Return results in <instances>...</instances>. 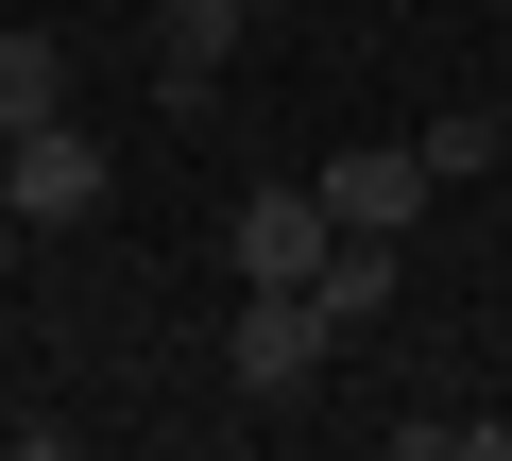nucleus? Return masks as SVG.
<instances>
[{
    "instance_id": "obj_7",
    "label": "nucleus",
    "mask_w": 512,
    "mask_h": 461,
    "mask_svg": "<svg viewBox=\"0 0 512 461\" xmlns=\"http://www.w3.org/2000/svg\"><path fill=\"white\" fill-rule=\"evenodd\" d=\"M376 308H393V240H342V257H325V325H342V342H359V325H376Z\"/></svg>"
},
{
    "instance_id": "obj_1",
    "label": "nucleus",
    "mask_w": 512,
    "mask_h": 461,
    "mask_svg": "<svg viewBox=\"0 0 512 461\" xmlns=\"http://www.w3.org/2000/svg\"><path fill=\"white\" fill-rule=\"evenodd\" d=\"M325 257H342L325 188H256V205L222 222V274H239V291H325Z\"/></svg>"
},
{
    "instance_id": "obj_10",
    "label": "nucleus",
    "mask_w": 512,
    "mask_h": 461,
    "mask_svg": "<svg viewBox=\"0 0 512 461\" xmlns=\"http://www.w3.org/2000/svg\"><path fill=\"white\" fill-rule=\"evenodd\" d=\"M495 137H512V120H495Z\"/></svg>"
},
{
    "instance_id": "obj_5",
    "label": "nucleus",
    "mask_w": 512,
    "mask_h": 461,
    "mask_svg": "<svg viewBox=\"0 0 512 461\" xmlns=\"http://www.w3.org/2000/svg\"><path fill=\"white\" fill-rule=\"evenodd\" d=\"M222 69H239V0H171V18H154V86H171V103H205Z\"/></svg>"
},
{
    "instance_id": "obj_4",
    "label": "nucleus",
    "mask_w": 512,
    "mask_h": 461,
    "mask_svg": "<svg viewBox=\"0 0 512 461\" xmlns=\"http://www.w3.org/2000/svg\"><path fill=\"white\" fill-rule=\"evenodd\" d=\"M0 205H18V222H103V137L35 120L18 154H0Z\"/></svg>"
},
{
    "instance_id": "obj_6",
    "label": "nucleus",
    "mask_w": 512,
    "mask_h": 461,
    "mask_svg": "<svg viewBox=\"0 0 512 461\" xmlns=\"http://www.w3.org/2000/svg\"><path fill=\"white\" fill-rule=\"evenodd\" d=\"M0 120H18V137L69 120V52H52V35H0Z\"/></svg>"
},
{
    "instance_id": "obj_8",
    "label": "nucleus",
    "mask_w": 512,
    "mask_h": 461,
    "mask_svg": "<svg viewBox=\"0 0 512 461\" xmlns=\"http://www.w3.org/2000/svg\"><path fill=\"white\" fill-rule=\"evenodd\" d=\"M393 444H410V461H512V410H410Z\"/></svg>"
},
{
    "instance_id": "obj_3",
    "label": "nucleus",
    "mask_w": 512,
    "mask_h": 461,
    "mask_svg": "<svg viewBox=\"0 0 512 461\" xmlns=\"http://www.w3.org/2000/svg\"><path fill=\"white\" fill-rule=\"evenodd\" d=\"M325 342H342V325H325V291H256V308L222 325V376H239V393H308V376H325Z\"/></svg>"
},
{
    "instance_id": "obj_2",
    "label": "nucleus",
    "mask_w": 512,
    "mask_h": 461,
    "mask_svg": "<svg viewBox=\"0 0 512 461\" xmlns=\"http://www.w3.org/2000/svg\"><path fill=\"white\" fill-rule=\"evenodd\" d=\"M308 188H325V222H342V240H410L444 171H427V137H359V154H325Z\"/></svg>"
},
{
    "instance_id": "obj_9",
    "label": "nucleus",
    "mask_w": 512,
    "mask_h": 461,
    "mask_svg": "<svg viewBox=\"0 0 512 461\" xmlns=\"http://www.w3.org/2000/svg\"><path fill=\"white\" fill-rule=\"evenodd\" d=\"M0 274H18V205H0Z\"/></svg>"
}]
</instances>
